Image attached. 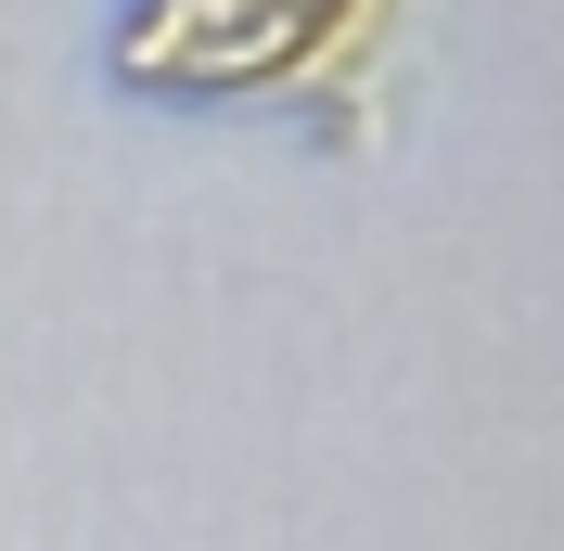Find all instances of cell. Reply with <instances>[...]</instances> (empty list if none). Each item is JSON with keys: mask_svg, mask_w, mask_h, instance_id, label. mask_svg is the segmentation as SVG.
Segmentation results:
<instances>
[{"mask_svg": "<svg viewBox=\"0 0 564 551\" xmlns=\"http://www.w3.org/2000/svg\"><path fill=\"white\" fill-rule=\"evenodd\" d=\"M398 0H129L116 77L141 104H295L321 77H359Z\"/></svg>", "mask_w": 564, "mask_h": 551, "instance_id": "6da1fadb", "label": "cell"}]
</instances>
